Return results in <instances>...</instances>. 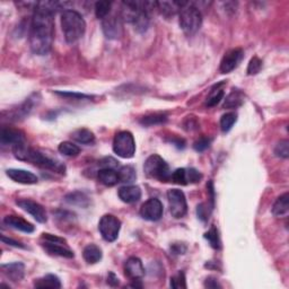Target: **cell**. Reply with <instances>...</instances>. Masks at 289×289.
<instances>
[{
    "mask_svg": "<svg viewBox=\"0 0 289 289\" xmlns=\"http://www.w3.org/2000/svg\"><path fill=\"white\" fill-rule=\"evenodd\" d=\"M97 178L101 183L107 186H114L120 182L119 174L114 168H101L97 173Z\"/></svg>",
    "mask_w": 289,
    "mask_h": 289,
    "instance_id": "cell-20",
    "label": "cell"
},
{
    "mask_svg": "<svg viewBox=\"0 0 289 289\" xmlns=\"http://www.w3.org/2000/svg\"><path fill=\"white\" fill-rule=\"evenodd\" d=\"M61 27L66 41L75 43L85 34L86 22L78 12L67 9L61 14Z\"/></svg>",
    "mask_w": 289,
    "mask_h": 289,
    "instance_id": "cell-2",
    "label": "cell"
},
{
    "mask_svg": "<svg viewBox=\"0 0 289 289\" xmlns=\"http://www.w3.org/2000/svg\"><path fill=\"white\" fill-rule=\"evenodd\" d=\"M36 95H34L33 97H30L28 100H26L25 103H23L21 105L20 108H18L16 111L13 112V119L14 120H18L21 118H25V116L30 114V112L33 110L35 105V100H38V98L35 97Z\"/></svg>",
    "mask_w": 289,
    "mask_h": 289,
    "instance_id": "cell-25",
    "label": "cell"
},
{
    "mask_svg": "<svg viewBox=\"0 0 289 289\" xmlns=\"http://www.w3.org/2000/svg\"><path fill=\"white\" fill-rule=\"evenodd\" d=\"M59 3L53 1H42L36 3L30 26V46L38 56H45L50 52L53 44L54 23Z\"/></svg>",
    "mask_w": 289,
    "mask_h": 289,
    "instance_id": "cell-1",
    "label": "cell"
},
{
    "mask_svg": "<svg viewBox=\"0 0 289 289\" xmlns=\"http://www.w3.org/2000/svg\"><path fill=\"white\" fill-rule=\"evenodd\" d=\"M243 57L244 52L242 49H233L228 51L221 61V71L222 74H228V72L233 71L242 61Z\"/></svg>",
    "mask_w": 289,
    "mask_h": 289,
    "instance_id": "cell-11",
    "label": "cell"
},
{
    "mask_svg": "<svg viewBox=\"0 0 289 289\" xmlns=\"http://www.w3.org/2000/svg\"><path fill=\"white\" fill-rule=\"evenodd\" d=\"M0 141L3 146L12 145L14 147V146L26 142V139L24 133L20 130L13 129V128H2L1 133H0Z\"/></svg>",
    "mask_w": 289,
    "mask_h": 289,
    "instance_id": "cell-13",
    "label": "cell"
},
{
    "mask_svg": "<svg viewBox=\"0 0 289 289\" xmlns=\"http://www.w3.org/2000/svg\"><path fill=\"white\" fill-rule=\"evenodd\" d=\"M202 178V174L196 168H186V180L189 183H198Z\"/></svg>",
    "mask_w": 289,
    "mask_h": 289,
    "instance_id": "cell-38",
    "label": "cell"
},
{
    "mask_svg": "<svg viewBox=\"0 0 289 289\" xmlns=\"http://www.w3.org/2000/svg\"><path fill=\"white\" fill-rule=\"evenodd\" d=\"M144 171L149 178H154V180L160 182L171 181L172 172L170 166L158 155H152L146 159Z\"/></svg>",
    "mask_w": 289,
    "mask_h": 289,
    "instance_id": "cell-4",
    "label": "cell"
},
{
    "mask_svg": "<svg viewBox=\"0 0 289 289\" xmlns=\"http://www.w3.org/2000/svg\"><path fill=\"white\" fill-rule=\"evenodd\" d=\"M204 287L206 288H222V285L218 283L217 279H215L213 277L207 278L206 281H204Z\"/></svg>",
    "mask_w": 289,
    "mask_h": 289,
    "instance_id": "cell-42",
    "label": "cell"
},
{
    "mask_svg": "<svg viewBox=\"0 0 289 289\" xmlns=\"http://www.w3.org/2000/svg\"><path fill=\"white\" fill-rule=\"evenodd\" d=\"M168 206H170V213L172 217L180 219L184 217L188 211V204H186L185 195L178 189H171L167 192Z\"/></svg>",
    "mask_w": 289,
    "mask_h": 289,
    "instance_id": "cell-7",
    "label": "cell"
},
{
    "mask_svg": "<svg viewBox=\"0 0 289 289\" xmlns=\"http://www.w3.org/2000/svg\"><path fill=\"white\" fill-rule=\"evenodd\" d=\"M167 120L166 114L164 113H154V114L146 115L144 118H141L140 123L142 126H156V124H162L165 123Z\"/></svg>",
    "mask_w": 289,
    "mask_h": 289,
    "instance_id": "cell-29",
    "label": "cell"
},
{
    "mask_svg": "<svg viewBox=\"0 0 289 289\" xmlns=\"http://www.w3.org/2000/svg\"><path fill=\"white\" fill-rule=\"evenodd\" d=\"M2 273L13 281H21L24 278L25 273V266L22 262H13L7 263V265L1 266Z\"/></svg>",
    "mask_w": 289,
    "mask_h": 289,
    "instance_id": "cell-16",
    "label": "cell"
},
{
    "mask_svg": "<svg viewBox=\"0 0 289 289\" xmlns=\"http://www.w3.org/2000/svg\"><path fill=\"white\" fill-rule=\"evenodd\" d=\"M65 200L66 202L71 204V206H77L82 208L89 207V204L90 203L89 197H87L85 193L79 192V191L69 193V195L66 196Z\"/></svg>",
    "mask_w": 289,
    "mask_h": 289,
    "instance_id": "cell-22",
    "label": "cell"
},
{
    "mask_svg": "<svg viewBox=\"0 0 289 289\" xmlns=\"http://www.w3.org/2000/svg\"><path fill=\"white\" fill-rule=\"evenodd\" d=\"M244 96L239 90H233L227 97H226L224 109H237L243 104Z\"/></svg>",
    "mask_w": 289,
    "mask_h": 289,
    "instance_id": "cell-27",
    "label": "cell"
},
{
    "mask_svg": "<svg viewBox=\"0 0 289 289\" xmlns=\"http://www.w3.org/2000/svg\"><path fill=\"white\" fill-rule=\"evenodd\" d=\"M58 151H59L60 154H62V155H65V156L76 157V156L79 155L80 148L77 145H75L74 142L64 141L59 145V147H58Z\"/></svg>",
    "mask_w": 289,
    "mask_h": 289,
    "instance_id": "cell-30",
    "label": "cell"
},
{
    "mask_svg": "<svg viewBox=\"0 0 289 289\" xmlns=\"http://www.w3.org/2000/svg\"><path fill=\"white\" fill-rule=\"evenodd\" d=\"M56 94L60 95L62 97H68L72 98V100H89L90 96L85 94H79V93H71V91H56Z\"/></svg>",
    "mask_w": 289,
    "mask_h": 289,
    "instance_id": "cell-40",
    "label": "cell"
},
{
    "mask_svg": "<svg viewBox=\"0 0 289 289\" xmlns=\"http://www.w3.org/2000/svg\"><path fill=\"white\" fill-rule=\"evenodd\" d=\"M183 245L181 244H174L173 247H172V250H173V252L175 254H184V252L186 251V246L182 248Z\"/></svg>",
    "mask_w": 289,
    "mask_h": 289,
    "instance_id": "cell-45",
    "label": "cell"
},
{
    "mask_svg": "<svg viewBox=\"0 0 289 289\" xmlns=\"http://www.w3.org/2000/svg\"><path fill=\"white\" fill-rule=\"evenodd\" d=\"M35 288H61V281L54 274H46V276L36 279L34 281Z\"/></svg>",
    "mask_w": 289,
    "mask_h": 289,
    "instance_id": "cell-23",
    "label": "cell"
},
{
    "mask_svg": "<svg viewBox=\"0 0 289 289\" xmlns=\"http://www.w3.org/2000/svg\"><path fill=\"white\" fill-rule=\"evenodd\" d=\"M44 241L45 242L42 243V246L49 254L57 255V257L67 258V259H72L75 257L74 252L69 250L68 247L64 246V245H61L62 243L53 242V241H46V240Z\"/></svg>",
    "mask_w": 289,
    "mask_h": 289,
    "instance_id": "cell-15",
    "label": "cell"
},
{
    "mask_svg": "<svg viewBox=\"0 0 289 289\" xmlns=\"http://www.w3.org/2000/svg\"><path fill=\"white\" fill-rule=\"evenodd\" d=\"M71 137L74 140H76L79 144L84 145H90L95 141V136L89 129H78L72 133Z\"/></svg>",
    "mask_w": 289,
    "mask_h": 289,
    "instance_id": "cell-26",
    "label": "cell"
},
{
    "mask_svg": "<svg viewBox=\"0 0 289 289\" xmlns=\"http://www.w3.org/2000/svg\"><path fill=\"white\" fill-rule=\"evenodd\" d=\"M262 68V61L259 59L258 57H253L248 62L247 66V74L248 75H257L258 72H260Z\"/></svg>",
    "mask_w": 289,
    "mask_h": 289,
    "instance_id": "cell-37",
    "label": "cell"
},
{
    "mask_svg": "<svg viewBox=\"0 0 289 289\" xmlns=\"http://www.w3.org/2000/svg\"><path fill=\"white\" fill-rule=\"evenodd\" d=\"M6 174L13 181L21 183V184H36L39 181L38 177L33 174L32 172L20 170V168H9V170H7Z\"/></svg>",
    "mask_w": 289,
    "mask_h": 289,
    "instance_id": "cell-14",
    "label": "cell"
},
{
    "mask_svg": "<svg viewBox=\"0 0 289 289\" xmlns=\"http://www.w3.org/2000/svg\"><path fill=\"white\" fill-rule=\"evenodd\" d=\"M206 204L201 203L197 208V214H198V217L201 219L202 222H206L208 219V216H209V213H208V209L206 208Z\"/></svg>",
    "mask_w": 289,
    "mask_h": 289,
    "instance_id": "cell-41",
    "label": "cell"
},
{
    "mask_svg": "<svg viewBox=\"0 0 289 289\" xmlns=\"http://www.w3.org/2000/svg\"><path fill=\"white\" fill-rule=\"evenodd\" d=\"M210 142H211L210 138L201 137L195 142V145H193V148H195L197 152H204L210 146Z\"/></svg>",
    "mask_w": 289,
    "mask_h": 289,
    "instance_id": "cell-39",
    "label": "cell"
},
{
    "mask_svg": "<svg viewBox=\"0 0 289 289\" xmlns=\"http://www.w3.org/2000/svg\"><path fill=\"white\" fill-rule=\"evenodd\" d=\"M171 181L181 185L188 184V180H186V168H178V170L172 172Z\"/></svg>",
    "mask_w": 289,
    "mask_h": 289,
    "instance_id": "cell-34",
    "label": "cell"
},
{
    "mask_svg": "<svg viewBox=\"0 0 289 289\" xmlns=\"http://www.w3.org/2000/svg\"><path fill=\"white\" fill-rule=\"evenodd\" d=\"M102 28L104 35L110 40H116L122 36L123 24L122 18L115 15H109L102 21Z\"/></svg>",
    "mask_w": 289,
    "mask_h": 289,
    "instance_id": "cell-9",
    "label": "cell"
},
{
    "mask_svg": "<svg viewBox=\"0 0 289 289\" xmlns=\"http://www.w3.org/2000/svg\"><path fill=\"white\" fill-rule=\"evenodd\" d=\"M16 204L20 208H22L24 211L33 216V218L35 219L36 222H41V224H44L47 221V215L44 209V207L41 206V204L35 202L31 199H20L16 201Z\"/></svg>",
    "mask_w": 289,
    "mask_h": 289,
    "instance_id": "cell-10",
    "label": "cell"
},
{
    "mask_svg": "<svg viewBox=\"0 0 289 289\" xmlns=\"http://www.w3.org/2000/svg\"><path fill=\"white\" fill-rule=\"evenodd\" d=\"M225 85V83H219L218 85H216L215 87H213L210 90L209 95H208L207 97V101H206V105L209 108H213L216 107L219 102H221L222 98H224V89H222V86Z\"/></svg>",
    "mask_w": 289,
    "mask_h": 289,
    "instance_id": "cell-24",
    "label": "cell"
},
{
    "mask_svg": "<svg viewBox=\"0 0 289 289\" xmlns=\"http://www.w3.org/2000/svg\"><path fill=\"white\" fill-rule=\"evenodd\" d=\"M1 241L3 243L8 244V245H12V246H15V247H21V248H25V246L22 243L17 242V241H14L13 239H8V237L6 236H1Z\"/></svg>",
    "mask_w": 289,
    "mask_h": 289,
    "instance_id": "cell-43",
    "label": "cell"
},
{
    "mask_svg": "<svg viewBox=\"0 0 289 289\" xmlns=\"http://www.w3.org/2000/svg\"><path fill=\"white\" fill-rule=\"evenodd\" d=\"M113 152L121 158H133L136 153V141L129 131H120L113 140Z\"/></svg>",
    "mask_w": 289,
    "mask_h": 289,
    "instance_id": "cell-5",
    "label": "cell"
},
{
    "mask_svg": "<svg viewBox=\"0 0 289 289\" xmlns=\"http://www.w3.org/2000/svg\"><path fill=\"white\" fill-rule=\"evenodd\" d=\"M118 174H119L120 182L126 183V184H130V183L136 181L137 178L136 170H134L133 166H129V165H126L120 168Z\"/></svg>",
    "mask_w": 289,
    "mask_h": 289,
    "instance_id": "cell-28",
    "label": "cell"
},
{
    "mask_svg": "<svg viewBox=\"0 0 289 289\" xmlns=\"http://www.w3.org/2000/svg\"><path fill=\"white\" fill-rule=\"evenodd\" d=\"M274 154L277 157L280 158H288L289 156V141L288 140H281L274 147Z\"/></svg>",
    "mask_w": 289,
    "mask_h": 289,
    "instance_id": "cell-35",
    "label": "cell"
},
{
    "mask_svg": "<svg viewBox=\"0 0 289 289\" xmlns=\"http://www.w3.org/2000/svg\"><path fill=\"white\" fill-rule=\"evenodd\" d=\"M272 214L278 218H286L289 214V195L286 192L280 196L272 207Z\"/></svg>",
    "mask_w": 289,
    "mask_h": 289,
    "instance_id": "cell-19",
    "label": "cell"
},
{
    "mask_svg": "<svg viewBox=\"0 0 289 289\" xmlns=\"http://www.w3.org/2000/svg\"><path fill=\"white\" fill-rule=\"evenodd\" d=\"M111 7L112 3L110 1H97L95 3V15H96L98 20L103 21L105 17L110 15Z\"/></svg>",
    "mask_w": 289,
    "mask_h": 289,
    "instance_id": "cell-32",
    "label": "cell"
},
{
    "mask_svg": "<svg viewBox=\"0 0 289 289\" xmlns=\"http://www.w3.org/2000/svg\"><path fill=\"white\" fill-rule=\"evenodd\" d=\"M83 257L87 263H89V265H94V263H97L101 261L103 254H102V250L97 246V245L89 244L84 248Z\"/></svg>",
    "mask_w": 289,
    "mask_h": 289,
    "instance_id": "cell-21",
    "label": "cell"
},
{
    "mask_svg": "<svg viewBox=\"0 0 289 289\" xmlns=\"http://www.w3.org/2000/svg\"><path fill=\"white\" fill-rule=\"evenodd\" d=\"M124 272L131 280H140L145 276V268L141 260L136 257L128 259L124 263Z\"/></svg>",
    "mask_w": 289,
    "mask_h": 289,
    "instance_id": "cell-12",
    "label": "cell"
},
{
    "mask_svg": "<svg viewBox=\"0 0 289 289\" xmlns=\"http://www.w3.org/2000/svg\"><path fill=\"white\" fill-rule=\"evenodd\" d=\"M171 287L172 288H186L185 274L183 271H178L175 276L171 278Z\"/></svg>",
    "mask_w": 289,
    "mask_h": 289,
    "instance_id": "cell-36",
    "label": "cell"
},
{
    "mask_svg": "<svg viewBox=\"0 0 289 289\" xmlns=\"http://www.w3.org/2000/svg\"><path fill=\"white\" fill-rule=\"evenodd\" d=\"M237 121V114L235 112H228L222 116L221 128L222 133H228Z\"/></svg>",
    "mask_w": 289,
    "mask_h": 289,
    "instance_id": "cell-31",
    "label": "cell"
},
{
    "mask_svg": "<svg viewBox=\"0 0 289 289\" xmlns=\"http://www.w3.org/2000/svg\"><path fill=\"white\" fill-rule=\"evenodd\" d=\"M119 198L126 203H134L141 199V190L137 185H126L119 189Z\"/></svg>",
    "mask_w": 289,
    "mask_h": 289,
    "instance_id": "cell-18",
    "label": "cell"
},
{
    "mask_svg": "<svg viewBox=\"0 0 289 289\" xmlns=\"http://www.w3.org/2000/svg\"><path fill=\"white\" fill-rule=\"evenodd\" d=\"M108 283L109 285H111V286H118L119 285V278L115 276L113 272H110L109 273V277H108Z\"/></svg>",
    "mask_w": 289,
    "mask_h": 289,
    "instance_id": "cell-44",
    "label": "cell"
},
{
    "mask_svg": "<svg viewBox=\"0 0 289 289\" xmlns=\"http://www.w3.org/2000/svg\"><path fill=\"white\" fill-rule=\"evenodd\" d=\"M120 229H121V222L113 215H104L98 222V230L107 242H114L118 239Z\"/></svg>",
    "mask_w": 289,
    "mask_h": 289,
    "instance_id": "cell-6",
    "label": "cell"
},
{
    "mask_svg": "<svg viewBox=\"0 0 289 289\" xmlns=\"http://www.w3.org/2000/svg\"><path fill=\"white\" fill-rule=\"evenodd\" d=\"M164 213L163 203L157 198H151L142 203L140 208V216L146 221L157 222L162 218Z\"/></svg>",
    "mask_w": 289,
    "mask_h": 289,
    "instance_id": "cell-8",
    "label": "cell"
},
{
    "mask_svg": "<svg viewBox=\"0 0 289 289\" xmlns=\"http://www.w3.org/2000/svg\"><path fill=\"white\" fill-rule=\"evenodd\" d=\"M178 24L183 32L188 35H193L200 30L202 24V15L196 6L186 2L178 14Z\"/></svg>",
    "mask_w": 289,
    "mask_h": 289,
    "instance_id": "cell-3",
    "label": "cell"
},
{
    "mask_svg": "<svg viewBox=\"0 0 289 289\" xmlns=\"http://www.w3.org/2000/svg\"><path fill=\"white\" fill-rule=\"evenodd\" d=\"M3 222L9 227L15 228L21 230V232L24 233H33L35 230V227L33 226L31 222H28L27 221H25L24 218L20 217V216H15V215H10V216H6L5 219H3Z\"/></svg>",
    "mask_w": 289,
    "mask_h": 289,
    "instance_id": "cell-17",
    "label": "cell"
},
{
    "mask_svg": "<svg viewBox=\"0 0 289 289\" xmlns=\"http://www.w3.org/2000/svg\"><path fill=\"white\" fill-rule=\"evenodd\" d=\"M204 239L209 242L210 246L213 248H216V250L221 248V240H219L218 230L215 226H211V228L204 234Z\"/></svg>",
    "mask_w": 289,
    "mask_h": 289,
    "instance_id": "cell-33",
    "label": "cell"
}]
</instances>
